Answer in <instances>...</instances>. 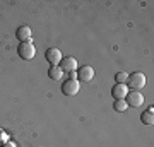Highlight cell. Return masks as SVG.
I'll list each match as a JSON object with an SVG mask.
<instances>
[{
	"label": "cell",
	"mask_w": 154,
	"mask_h": 147,
	"mask_svg": "<svg viewBox=\"0 0 154 147\" xmlns=\"http://www.w3.org/2000/svg\"><path fill=\"white\" fill-rule=\"evenodd\" d=\"M48 77L51 81H60L62 77H63V70L58 65H51L48 69Z\"/></svg>",
	"instance_id": "10"
},
{
	"label": "cell",
	"mask_w": 154,
	"mask_h": 147,
	"mask_svg": "<svg viewBox=\"0 0 154 147\" xmlns=\"http://www.w3.org/2000/svg\"><path fill=\"white\" fill-rule=\"evenodd\" d=\"M17 53L21 57L22 60H31L34 58V55H36V48H34L33 41H26V43H21L17 46Z\"/></svg>",
	"instance_id": "1"
},
{
	"label": "cell",
	"mask_w": 154,
	"mask_h": 147,
	"mask_svg": "<svg viewBox=\"0 0 154 147\" xmlns=\"http://www.w3.org/2000/svg\"><path fill=\"white\" fill-rule=\"evenodd\" d=\"M140 120H142V123H146V125H152L154 123V111H152V108L146 109V111L140 115Z\"/></svg>",
	"instance_id": "11"
},
{
	"label": "cell",
	"mask_w": 154,
	"mask_h": 147,
	"mask_svg": "<svg viewBox=\"0 0 154 147\" xmlns=\"http://www.w3.org/2000/svg\"><path fill=\"white\" fill-rule=\"evenodd\" d=\"M79 81L77 79H67L63 84H62V93L65 96H75L79 93Z\"/></svg>",
	"instance_id": "4"
},
{
	"label": "cell",
	"mask_w": 154,
	"mask_h": 147,
	"mask_svg": "<svg viewBox=\"0 0 154 147\" xmlns=\"http://www.w3.org/2000/svg\"><path fill=\"white\" fill-rule=\"evenodd\" d=\"M125 103H127V106L130 108H139V106H142V103H144V96L139 91H128L127 93V96H125Z\"/></svg>",
	"instance_id": "3"
},
{
	"label": "cell",
	"mask_w": 154,
	"mask_h": 147,
	"mask_svg": "<svg viewBox=\"0 0 154 147\" xmlns=\"http://www.w3.org/2000/svg\"><path fill=\"white\" fill-rule=\"evenodd\" d=\"M115 81L116 84H127V81H128V74H125V72H118L115 75Z\"/></svg>",
	"instance_id": "13"
},
{
	"label": "cell",
	"mask_w": 154,
	"mask_h": 147,
	"mask_svg": "<svg viewBox=\"0 0 154 147\" xmlns=\"http://www.w3.org/2000/svg\"><path fill=\"white\" fill-rule=\"evenodd\" d=\"M128 86L132 87V91H140L146 86V75L142 72H134L132 75H128Z\"/></svg>",
	"instance_id": "2"
},
{
	"label": "cell",
	"mask_w": 154,
	"mask_h": 147,
	"mask_svg": "<svg viewBox=\"0 0 154 147\" xmlns=\"http://www.w3.org/2000/svg\"><path fill=\"white\" fill-rule=\"evenodd\" d=\"M45 58H46L48 63H51V65H58L62 62V51L58 48H48L46 53H45Z\"/></svg>",
	"instance_id": "6"
},
{
	"label": "cell",
	"mask_w": 154,
	"mask_h": 147,
	"mask_svg": "<svg viewBox=\"0 0 154 147\" xmlns=\"http://www.w3.org/2000/svg\"><path fill=\"white\" fill-rule=\"evenodd\" d=\"M2 135H4V130L0 128V144H2Z\"/></svg>",
	"instance_id": "14"
},
{
	"label": "cell",
	"mask_w": 154,
	"mask_h": 147,
	"mask_svg": "<svg viewBox=\"0 0 154 147\" xmlns=\"http://www.w3.org/2000/svg\"><path fill=\"white\" fill-rule=\"evenodd\" d=\"M127 93H128V89H127L125 84H115L111 87V96L115 99H125Z\"/></svg>",
	"instance_id": "9"
},
{
	"label": "cell",
	"mask_w": 154,
	"mask_h": 147,
	"mask_svg": "<svg viewBox=\"0 0 154 147\" xmlns=\"http://www.w3.org/2000/svg\"><path fill=\"white\" fill-rule=\"evenodd\" d=\"M58 67H60L63 72H75V69L79 65H77V60L74 58V57H67V58H62V62L58 63Z\"/></svg>",
	"instance_id": "7"
},
{
	"label": "cell",
	"mask_w": 154,
	"mask_h": 147,
	"mask_svg": "<svg viewBox=\"0 0 154 147\" xmlns=\"http://www.w3.org/2000/svg\"><path fill=\"white\" fill-rule=\"evenodd\" d=\"M77 79H81L82 82H89L94 79V69L91 65H82L77 70Z\"/></svg>",
	"instance_id": "5"
},
{
	"label": "cell",
	"mask_w": 154,
	"mask_h": 147,
	"mask_svg": "<svg viewBox=\"0 0 154 147\" xmlns=\"http://www.w3.org/2000/svg\"><path fill=\"white\" fill-rule=\"evenodd\" d=\"M113 108H115V111H118V113H123L128 106H127L125 99H115V103H113Z\"/></svg>",
	"instance_id": "12"
},
{
	"label": "cell",
	"mask_w": 154,
	"mask_h": 147,
	"mask_svg": "<svg viewBox=\"0 0 154 147\" xmlns=\"http://www.w3.org/2000/svg\"><path fill=\"white\" fill-rule=\"evenodd\" d=\"M16 36L21 43H26V41H31V27L29 26H19L16 31Z\"/></svg>",
	"instance_id": "8"
}]
</instances>
